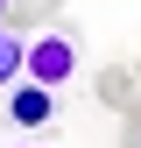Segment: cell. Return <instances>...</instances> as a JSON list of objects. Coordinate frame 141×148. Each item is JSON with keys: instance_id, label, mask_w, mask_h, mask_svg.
<instances>
[{"instance_id": "obj_1", "label": "cell", "mask_w": 141, "mask_h": 148, "mask_svg": "<svg viewBox=\"0 0 141 148\" xmlns=\"http://www.w3.org/2000/svg\"><path fill=\"white\" fill-rule=\"evenodd\" d=\"M28 78L64 92L70 78H78V35H70V28H35V42H28Z\"/></svg>"}, {"instance_id": "obj_2", "label": "cell", "mask_w": 141, "mask_h": 148, "mask_svg": "<svg viewBox=\"0 0 141 148\" xmlns=\"http://www.w3.org/2000/svg\"><path fill=\"white\" fill-rule=\"evenodd\" d=\"M7 120L14 127H49L57 120V85H35V78L7 85Z\"/></svg>"}, {"instance_id": "obj_3", "label": "cell", "mask_w": 141, "mask_h": 148, "mask_svg": "<svg viewBox=\"0 0 141 148\" xmlns=\"http://www.w3.org/2000/svg\"><path fill=\"white\" fill-rule=\"evenodd\" d=\"M92 92H99L106 113H127V106L141 99V71H134V64H106L99 78H92Z\"/></svg>"}, {"instance_id": "obj_4", "label": "cell", "mask_w": 141, "mask_h": 148, "mask_svg": "<svg viewBox=\"0 0 141 148\" xmlns=\"http://www.w3.org/2000/svg\"><path fill=\"white\" fill-rule=\"evenodd\" d=\"M21 78H28V42L0 21V92H7V85H21Z\"/></svg>"}, {"instance_id": "obj_5", "label": "cell", "mask_w": 141, "mask_h": 148, "mask_svg": "<svg viewBox=\"0 0 141 148\" xmlns=\"http://www.w3.org/2000/svg\"><path fill=\"white\" fill-rule=\"evenodd\" d=\"M64 0H14L7 7V28H57Z\"/></svg>"}, {"instance_id": "obj_6", "label": "cell", "mask_w": 141, "mask_h": 148, "mask_svg": "<svg viewBox=\"0 0 141 148\" xmlns=\"http://www.w3.org/2000/svg\"><path fill=\"white\" fill-rule=\"evenodd\" d=\"M120 148H141V134H134V127H127V141H120Z\"/></svg>"}, {"instance_id": "obj_7", "label": "cell", "mask_w": 141, "mask_h": 148, "mask_svg": "<svg viewBox=\"0 0 141 148\" xmlns=\"http://www.w3.org/2000/svg\"><path fill=\"white\" fill-rule=\"evenodd\" d=\"M7 7H14V0H0V21H7Z\"/></svg>"}, {"instance_id": "obj_8", "label": "cell", "mask_w": 141, "mask_h": 148, "mask_svg": "<svg viewBox=\"0 0 141 148\" xmlns=\"http://www.w3.org/2000/svg\"><path fill=\"white\" fill-rule=\"evenodd\" d=\"M134 71H141V57H134Z\"/></svg>"}]
</instances>
